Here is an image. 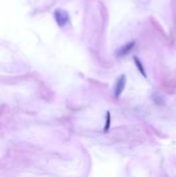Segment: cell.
Wrapping results in <instances>:
<instances>
[{
	"mask_svg": "<svg viewBox=\"0 0 176 177\" xmlns=\"http://www.w3.org/2000/svg\"><path fill=\"white\" fill-rule=\"evenodd\" d=\"M110 113H107V121H106V125H105V130L107 132L110 127Z\"/></svg>",
	"mask_w": 176,
	"mask_h": 177,
	"instance_id": "4",
	"label": "cell"
},
{
	"mask_svg": "<svg viewBox=\"0 0 176 177\" xmlns=\"http://www.w3.org/2000/svg\"><path fill=\"white\" fill-rule=\"evenodd\" d=\"M124 85H125V77L121 76L119 78V80L117 81L116 89H115V95L116 96L120 95V93H121L122 90H123V88H124Z\"/></svg>",
	"mask_w": 176,
	"mask_h": 177,
	"instance_id": "2",
	"label": "cell"
},
{
	"mask_svg": "<svg viewBox=\"0 0 176 177\" xmlns=\"http://www.w3.org/2000/svg\"><path fill=\"white\" fill-rule=\"evenodd\" d=\"M55 17H56V20H57V23H58V25L60 26H63L66 24L67 22V19H69V14H67L66 11H61V9H58V11H56V13H55Z\"/></svg>",
	"mask_w": 176,
	"mask_h": 177,
	"instance_id": "1",
	"label": "cell"
},
{
	"mask_svg": "<svg viewBox=\"0 0 176 177\" xmlns=\"http://www.w3.org/2000/svg\"><path fill=\"white\" fill-rule=\"evenodd\" d=\"M135 61H136V63H137V66L139 67V69H140V72H142V75H143L144 77H146V75H145V72H144V69H143V66L141 65V63L139 62V60L137 59V58H135Z\"/></svg>",
	"mask_w": 176,
	"mask_h": 177,
	"instance_id": "3",
	"label": "cell"
}]
</instances>
